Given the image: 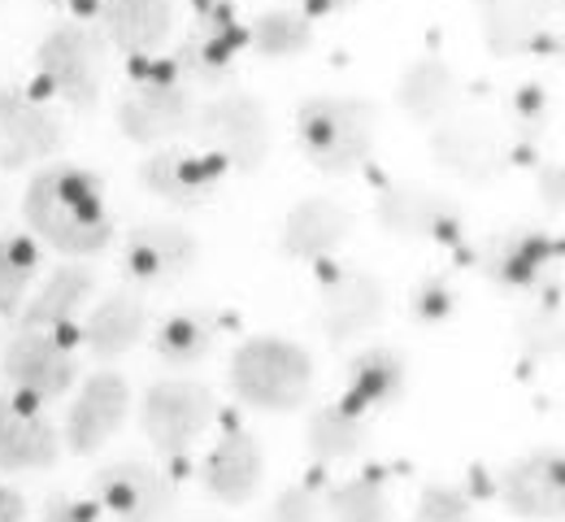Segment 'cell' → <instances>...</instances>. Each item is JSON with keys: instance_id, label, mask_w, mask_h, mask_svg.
<instances>
[{"instance_id": "obj_1", "label": "cell", "mask_w": 565, "mask_h": 522, "mask_svg": "<svg viewBox=\"0 0 565 522\" xmlns=\"http://www.w3.org/2000/svg\"><path fill=\"white\" fill-rule=\"evenodd\" d=\"M22 219L44 244H53L66 257H96L114 239L100 174L71 161H53L26 183Z\"/></svg>"}, {"instance_id": "obj_2", "label": "cell", "mask_w": 565, "mask_h": 522, "mask_svg": "<svg viewBox=\"0 0 565 522\" xmlns=\"http://www.w3.org/2000/svg\"><path fill=\"white\" fill-rule=\"evenodd\" d=\"M379 105L361 96H309L296 109V140L313 170L356 174L379 145Z\"/></svg>"}, {"instance_id": "obj_3", "label": "cell", "mask_w": 565, "mask_h": 522, "mask_svg": "<svg viewBox=\"0 0 565 522\" xmlns=\"http://www.w3.org/2000/svg\"><path fill=\"white\" fill-rule=\"evenodd\" d=\"M231 387L248 409L291 414L313 392V358L282 335H253L231 358Z\"/></svg>"}, {"instance_id": "obj_4", "label": "cell", "mask_w": 565, "mask_h": 522, "mask_svg": "<svg viewBox=\"0 0 565 522\" xmlns=\"http://www.w3.org/2000/svg\"><path fill=\"white\" fill-rule=\"evenodd\" d=\"M192 118H196V96L192 83L174 71V62H140L127 96L118 100V131L131 145L161 149L188 136Z\"/></svg>"}, {"instance_id": "obj_5", "label": "cell", "mask_w": 565, "mask_h": 522, "mask_svg": "<svg viewBox=\"0 0 565 522\" xmlns=\"http://www.w3.org/2000/svg\"><path fill=\"white\" fill-rule=\"evenodd\" d=\"M205 152L222 157L226 170H239V174H257L270 157V114L266 105L253 96V92H222L205 105H196V118H192V131Z\"/></svg>"}, {"instance_id": "obj_6", "label": "cell", "mask_w": 565, "mask_h": 522, "mask_svg": "<svg viewBox=\"0 0 565 522\" xmlns=\"http://www.w3.org/2000/svg\"><path fill=\"white\" fill-rule=\"evenodd\" d=\"M105 62H109L105 35L96 26H87V22L53 26L35 49V66H40L44 87L57 100H66L71 109H78V114L96 109L100 87H105Z\"/></svg>"}, {"instance_id": "obj_7", "label": "cell", "mask_w": 565, "mask_h": 522, "mask_svg": "<svg viewBox=\"0 0 565 522\" xmlns=\"http://www.w3.org/2000/svg\"><path fill=\"white\" fill-rule=\"evenodd\" d=\"M140 423L148 445L161 457H183L201 445L213 423V392L196 379H161L148 387L140 405Z\"/></svg>"}, {"instance_id": "obj_8", "label": "cell", "mask_w": 565, "mask_h": 522, "mask_svg": "<svg viewBox=\"0 0 565 522\" xmlns=\"http://www.w3.org/2000/svg\"><path fill=\"white\" fill-rule=\"evenodd\" d=\"M0 371L18 387L22 401L31 405H49L62 401L78 379V362H74L71 344L57 331H18L4 353H0Z\"/></svg>"}, {"instance_id": "obj_9", "label": "cell", "mask_w": 565, "mask_h": 522, "mask_svg": "<svg viewBox=\"0 0 565 522\" xmlns=\"http://www.w3.org/2000/svg\"><path fill=\"white\" fill-rule=\"evenodd\" d=\"M248 49V26H239L226 0H196V22L174 53V71L188 83H226L235 57Z\"/></svg>"}, {"instance_id": "obj_10", "label": "cell", "mask_w": 565, "mask_h": 522, "mask_svg": "<svg viewBox=\"0 0 565 522\" xmlns=\"http://www.w3.org/2000/svg\"><path fill=\"white\" fill-rule=\"evenodd\" d=\"M96 505L114 522H170L179 510V488L166 470L131 457L96 475Z\"/></svg>"}, {"instance_id": "obj_11", "label": "cell", "mask_w": 565, "mask_h": 522, "mask_svg": "<svg viewBox=\"0 0 565 522\" xmlns=\"http://www.w3.org/2000/svg\"><path fill=\"white\" fill-rule=\"evenodd\" d=\"M201 262V239L179 223H140L127 235L122 275L143 288H170Z\"/></svg>"}, {"instance_id": "obj_12", "label": "cell", "mask_w": 565, "mask_h": 522, "mask_svg": "<svg viewBox=\"0 0 565 522\" xmlns=\"http://www.w3.org/2000/svg\"><path fill=\"white\" fill-rule=\"evenodd\" d=\"M374 219L396 239H430V244H452L461 235V205L426 183H392L383 188Z\"/></svg>"}, {"instance_id": "obj_13", "label": "cell", "mask_w": 565, "mask_h": 522, "mask_svg": "<svg viewBox=\"0 0 565 522\" xmlns=\"http://www.w3.org/2000/svg\"><path fill=\"white\" fill-rule=\"evenodd\" d=\"M226 166L222 157L196 149H179V145H161L143 157L140 166V183L166 205L174 210H201L210 205L217 183H222Z\"/></svg>"}, {"instance_id": "obj_14", "label": "cell", "mask_w": 565, "mask_h": 522, "mask_svg": "<svg viewBox=\"0 0 565 522\" xmlns=\"http://www.w3.org/2000/svg\"><path fill=\"white\" fill-rule=\"evenodd\" d=\"M66 145L62 118L26 96L22 87H0V166L4 170H26L35 161H49Z\"/></svg>"}, {"instance_id": "obj_15", "label": "cell", "mask_w": 565, "mask_h": 522, "mask_svg": "<svg viewBox=\"0 0 565 522\" xmlns=\"http://www.w3.org/2000/svg\"><path fill=\"white\" fill-rule=\"evenodd\" d=\"M500 505L513 519L526 522H557L565 510V461L562 452H526L500 470Z\"/></svg>"}, {"instance_id": "obj_16", "label": "cell", "mask_w": 565, "mask_h": 522, "mask_svg": "<svg viewBox=\"0 0 565 522\" xmlns=\"http://www.w3.org/2000/svg\"><path fill=\"white\" fill-rule=\"evenodd\" d=\"M127 409H131L127 379L114 371H96L78 387L66 414V448L78 457H92L96 448L109 445V436H118V427L127 423Z\"/></svg>"}, {"instance_id": "obj_17", "label": "cell", "mask_w": 565, "mask_h": 522, "mask_svg": "<svg viewBox=\"0 0 565 522\" xmlns=\"http://www.w3.org/2000/svg\"><path fill=\"white\" fill-rule=\"evenodd\" d=\"M430 152L444 170H452L457 179H470V183L495 179L509 161L504 136L488 118H444V122H435L430 127Z\"/></svg>"}, {"instance_id": "obj_18", "label": "cell", "mask_w": 565, "mask_h": 522, "mask_svg": "<svg viewBox=\"0 0 565 522\" xmlns=\"http://www.w3.org/2000/svg\"><path fill=\"white\" fill-rule=\"evenodd\" d=\"M383 313H387V288L370 270H340L322 288L318 322L331 344H349L356 335L374 331L383 322Z\"/></svg>"}, {"instance_id": "obj_19", "label": "cell", "mask_w": 565, "mask_h": 522, "mask_svg": "<svg viewBox=\"0 0 565 522\" xmlns=\"http://www.w3.org/2000/svg\"><path fill=\"white\" fill-rule=\"evenodd\" d=\"M557 262H562V239L548 235V231H500L479 253L483 275L500 288H509V292L544 284V275Z\"/></svg>"}, {"instance_id": "obj_20", "label": "cell", "mask_w": 565, "mask_h": 522, "mask_svg": "<svg viewBox=\"0 0 565 522\" xmlns=\"http://www.w3.org/2000/svg\"><path fill=\"white\" fill-rule=\"evenodd\" d=\"M353 235V210L331 196H305L282 219L279 248L291 262H322L340 253V244Z\"/></svg>"}, {"instance_id": "obj_21", "label": "cell", "mask_w": 565, "mask_h": 522, "mask_svg": "<svg viewBox=\"0 0 565 522\" xmlns=\"http://www.w3.org/2000/svg\"><path fill=\"white\" fill-rule=\"evenodd\" d=\"M62 457L57 427L31 405L0 392V470H49Z\"/></svg>"}, {"instance_id": "obj_22", "label": "cell", "mask_w": 565, "mask_h": 522, "mask_svg": "<svg viewBox=\"0 0 565 522\" xmlns=\"http://www.w3.org/2000/svg\"><path fill=\"white\" fill-rule=\"evenodd\" d=\"M262 470H266V457L253 432H226L217 445L210 448V457L201 461V483L213 501L222 505H244L257 497L262 488Z\"/></svg>"}, {"instance_id": "obj_23", "label": "cell", "mask_w": 565, "mask_h": 522, "mask_svg": "<svg viewBox=\"0 0 565 522\" xmlns=\"http://www.w3.org/2000/svg\"><path fill=\"white\" fill-rule=\"evenodd\" d=\"M409 387V362L396 353V349H365L356 353L353 362L344 366V405L356 414H379V409H392Z\"/></svg>"}, {"instance_id": "obj_24", "label": "cell", "mask_w": 565, "mask_h": 522, "mask_svg": "<svg viewBox=\"0 0 565 522\" xmlns=\"http://www.w3.org/2000/svg\"><path fill=\"white\" fill-rule=\"evenodd\" d=\"M105 40L131 57H148L174 26V0H100Z\"/></svg>"}, {"instance_id": "obj_25", "label": "cell", "mask_w": 565, "mask_h": 522, "mask_svg": "<svg viewBox=\"0 0 565 522\" xmlns=\"http://www.w3.org/2000/svg\"><path fill=\"white\" fill-rule=\"evenodd\" d=\"M483 13V40L495 57L526 53L544 40V26L557 18L562 0H475Z\"/></svg>"}, {"instance_id": "obj_26", "label": "cell", "mask_w": 565, "mask_h": 522, "mask_svg": "<svg viewBox=\"0 0 565 522\" xmlns=\"http://www.w3.org/2000/svg\"><path fill=\"white\" fill-rule=\"evenodd\" d=\"M143 331H148V309H143V300L131 297V292H109V297L87 313L78 340H83V349H87L96 362H118L122 353H131V349L140 344Z\"/></svg>"}, {"instance_id": "obj_27", "label": "cell", "mask_w": 565, "mask_h": 522, "mask_svg": "<svg viewBox=\"0 0 565 522\" xmlns=\"http://www.w3.org/2000/svg\"><path fill=\"white\" fill-rule=\"evenodd\" d=\"M457 100H461V83H457L452 66L444 57H418V62H409V71L396 83V105L414 122H423V127H435V122L452 118Z\"/></svg>"}, {"instance_id": "obj_28", "label": "cell", "mask_w": 565, "mask_h": 522, "mask_svg": "<svg viewBox=\"0 0 565 522\" xmlns=\"http://www.w3.org/2000/svg\"><path fill=\"white\" fill-rule=\"evenodd\" d=\"M96 292V275L87 266H57L49 275V284L31 297V305L22 309V327L26 331H62L78 318V309L87 305V297Z\"/></svg>"}, {"instance_id": "obj_29", "label": "cell", "mask_w": 565, "mask_h": 522, "mask_svg": "<svg viewBox=\"0 0 565 522\" xmlns=\"http://www.w3.org/2000/svg\"><path fill=\"white\" fill-rule=\"evenodd\" d=\"M370 440V418L349 409L344 401H331V405H318L309 414V427H305V445L318 461H349L356 457Z\"/></svg>"}, {"instance_id": "obj_30", "label": "cell", "mask_w": 565, "mask_h": 522, "mask_svg": "<svg viewBox=\"0 0 565 522\" xmlns=\"http://www.w3.org/2000/svg\"><path fill=\"white\" fill-rule=\"evenodd\" d=\"M213 340H217V322L210 313H174L166 318L157 331H152V349L166 366L174 371H188V366H201L213 353Z\"/></svg>"}, {"instance_id": "obj_31", "label": "cell", "mask_w": 565, "mask_h": 522, "mask_svg": "<svg viewBox=\"0 0 565 522\" xmlns=\"http://www.w3.org/2000/svg\"><path fill=\"white\" fill-rule=\"evenodd\" d=\"M309 44H313V22L305 13H291V9H270L248 26V49L266 62L300 57Z\"/></svg>"}, {"instance_id": "obj_32", "label": "cell", "mask_w": 565, "mask_h": 522, "mask_svg": "<svg viewBox=\"0 0 565 522\" xmlns=\"http://www.w3.org/2000/svg\"><path fill=\"white\" fill-rule=\"evenodd\" d=\"M40 270V244L26 231H0V318H13Z\"/></svg>"}, {"instance_id": "obj_33", "label": "cell", "mask_w": 565, "mask_h": 522, "mask_svg": "<svg viewBox=\"0 0 565 522\" xmlns=\"http://www.w3.org/2000/svg\"><path fill=\"white\" fill-rule=\"evenodd\" d=\"M331 522H392V501H387V483L379 470L353 475L349 483H340L327 501Z\"/></svg>"}, {"instance_id": "obj_34", "label": "cell", "mask_w": 565, "mask_h": 522, "mask_svg": "<svg viewBox=\"0 0 565 522\" xmlns=\"http://www.w3.org/2000/svg\"><path fill=\"white\" fill-rule=\"evenodd\" d=\"M414 522H475V501L466 488L452 483H430L418 497V514Z\"/></svg>"}, {"instance_id": "obj_35", "label": "cell", "mask_w": 565, "mask_h": 522, "mask_svg": "<svg viewBox=\"0 0 565 522\" xmlns=\"http://www.w3.org/2000/svg\"><path fill=\"white\" fill-rule=\"evenodd\" d=\"M266 522H322V505H318V497L309 488L296 483V488H282L275 497Z\"/></svg>"}, {"instance_id": "obj_36", "label": "cell", "mask_w": 565, "mask_h": 522, "mask_svg": "<svg viewBox=\"0 0 565 522\" xmlns=\"http://www.w3.org/2000/svg\"><path fill=\"white\" fill-rule=\"evenodd\" d=\"M409 309H414L418 322H444V318H452L457 297H452V288L444 279H426L423 288L409 297Z\"/></svg>"}, {"instance_id": "obj_37", "label": "cell", "mask_w": 565, "mask_h": 522, "mask_svg": "<svg viewBox=\"0 0 565 522\" xmlns=\"http://www.w3.org/2000/svg\"><path fill=\"white\" fill-rule=\"evenodd\" d=\"M509 109H513V118H518L526 131H535V127H544V118H548V96L540 92V83H526V87L509 100Z\"/></svg>"}, {"instance_id": "obj_38", "label": "cell", "mask_w": 565, "mask_h": 522, "mask_svg": "<svg viewBox=\"0 0 565 522\" xmlns=\"http://www.w3.org/2000/svg\"><path fill=\"white\" fill-rule=\"evenodd\" d=\"M40 522H96V505L74 501V497H53V501L44 505Z\"/></svg>"}, {"instance_id": "obj_39", "label": "cell", "mask_w": 565, "mask_h": 522, "mask_svg": "<svg viewBox=\"0 0 565 522\" xmlns=\"http://www.w3.org/2000/svg\"><path fill=\"white\" fill-rule=\"evenodd\" d=\"M562 183H565L562 161H544V166H540V196H544V205H548L553 214H562Z\"/></svg>"}, {"instance_id": "obj_40", "label": "cell", "mask_w": 565, "mask_h": 522, "mask_svg": "<svg viewBox=\"0 0 565 522\" xmlns=\"http://www.w3.org/2000/svg\"><path fill=\"white\" fill-rule=\"evenodd\" d=\"M0 522H26V501L0 483Z\"/></svg>"}, {"instance_id": "obj_41", "label": "cell", "mask_w": 565, "mask_h": 522, "mask_svg": "<svg viewBox=\"0 0 565 522\" xmlns=\"http://www.w3.org/2000/svg\"><path fill=\"white\" fill-rule=\"evenodd\" d=\"M300 4H305L300 13H305V18L313 22V18H331V13H340V9H349V4H356V0H300Z\"/></svg>"}, {"instance_id": "obj_42", "label": "cell", "mask_w": 565, "mask_h": 522, "mask_svg": "<svg viewBox=\"0 0 565 522\" xmlns=\"http://www.w3.org/2000/svg\"><path fill=\"white\" fill-rule=\"evenodd\" d=\"M44 4H57V9H62V4H66V0H44Z\"/></svg>"}]
</instances>
